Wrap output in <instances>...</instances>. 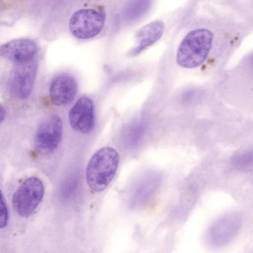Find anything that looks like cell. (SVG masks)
Returning <instances> with one entry per match:
<instances>
[{"mask_svg": "<svg viewBox=\"0 0 253 253\" xmlns=\"http://www.w3.org/2000/svg\"><path fill=\"white\" fill-rule=\"evenodd\" d=\"M119 155L111 147L96 151L89 160L85 170L86 183L96 192L104 190L114 177L119 164Z\"/></svg>", "mask_w": 253, "mask_h": 253, "instance_id": "cell-1", "label": "cell"}, {"mask_svg": "<svg viewBox=\"0 0 253 253\" xmlns=\"http://www.w3.org/2000/svg\"><path fill=\"white\" fill-rule=\"evenodd\" d=\"M213 34L206 29L190 32L181 42L177 52L176 62L183 68L191 69L202 64L212 46Z\"/></svg>", "mask_w": 253, "mask_h": 253, "instance_id": "cell-2", "label": "cell"}, {"mask_svg": "<svg viewBox=\"0 0 253 253\" xmlns=\"http://www.w3.org/2000/svg\"><path fill=\"white\" fill-rule=\"evenodd\" d=\"M42 181L37 177L26 178L18 187L12 198L14 211L20 216L31 214L37 208L44 195Z\"/></svg>", "mask_w": 253, "mask_h": 253, "instance_id": "cell-3", "label": "cell"}, {"mask_svg": "<svg viewBox=\"0 0 253 253\" xmlns=\"http://www.w3.org/2000/svg\"><path fill=\"white\" fill-rule=\"evenodd\" d=\"M106 16L102 11L93 9H81L72 15L69 21L71 33L80 39L92 38L102 30Z\"/></svg>", "mask_w": 253, "mask_h": 253, "instance_id": "cell-4", "label": "cell"}, {"mask_svg": "<svg viewBox=\"0 0 253 253\" xmlns=\"http://www.w3.org/2000/svg\"><path fill=\"white\" fill-rule=\"evenodd\" d=\"M14 63L8 77V88L12 96L23 99L28 97L32 91L37 64L35 59Z\"/></svg>", "mask_w": 253, "mask_h": 253, "instance_id": "cell-5", "label": "cell"}, {"mask_svg": "<svg viewBox=\"0 0 253 253\" xmlns=\"http://www.w3.org/2000/svg\"><path fill=\"white\" fill-rule=\"evenodd\" d=\"M63 125L60 118L53 115L39 125L35 135V147L42 155L52 153L58 146L62 136Z\"/></svg>", "mask_w": 253, "mask_h": 253, "instance_id": "cell-6", "label": "cell"}, {"mask_svg": "<svg viewBox=\"0 0 253 253\" xmlns=\"http://www.w3.org/2000/svg\"><path fill=\"white\" fill-rule=\"evenodd\" d=\"M69 120L72 128L76 131L87 133L94 125V111L92 100L82 96L71 109Z\"/></svg>", "mask_w": 253, "mask_h": 253, "instance_id": "cell-7", "label": "cell"}, {"mask_svg": "<svg viewBox=\"0 0 253 253\" xmlns=\"http://www.w3.org/2000/svg\"><path fill=\"white\" fill-rule=\"evenodd\" d=\"M77 90V83L73 76L67 74H59L50 82V99L55 105H66L74 99Z\"/></svg>", "mask_w": 253, "mask_h": 253, "instance_id": "cell-8", "label": "cell"}, {"mask_svg": "<svg viewBox=\"0 0 253 253\" xmlns=\"http://www.w3.org/2000/svg\"><path fill=\"white\" fill-rule=\"evenodd\" d=\"M240 225V218L236 214H228L220 217L209 230L210 242L216 246L226 244L237 234Z\"/></svg>", "mask_w": 253, "mask_h": 253, "instance_id": "cell-9", "label": "cell"}, {"mask_svg": "<svg viewBox=\"0 0 253 253\" xmlns=\"http://www.w3.org/2000/svg\"><path fill=\"white\" fill-rule=\"evenodd\" d=\"M37 50V45L34 41L18 39L2 45L0 48V55L14 63H19L34 59Z\"/></svg>", "mask_w": 253, "mask_h": 253, "instance_id": "cell-10", "label": "cell"}, {"mask_svg": "<svg viewBox=\"0 0 253 253\" xmlns=\"http://www.w3.org/2000/svg\"><path fill=\"white\" fill-rule=\"evenodd\" d=\"M165 25L161 21H154L140 28L136 33V44L129 52L133 56L138 54L147 47L152 45L162 36Z\"/></svg>", "mask_w": 253, "mask_h": 253, "instance_id": "cell-11", "label": "cell"}, {"mask_svg": "<svg viewBox=\"0 0 253 253\" xmlns=\"http://www.w3.org/2000/svg\"><path fill=\"white\" fill-rule=\"evenodd\" d=\"M152 178L150 177V178H146V181H143L141 185L138 187L135 193V194H136V200L137 198L139 200L140 198V200H144V199L145 200L146 198H148L149 195L151 194L150 193L153 192V188H155L157 183H156V180L153 181Z\"/></svg>", "mask_w": 253, "mask_h": 253, "instance_id": "cell-12", "label": "cell"}, {"mask_svg": "<svg viewBox=\"0 0 253 253\" xmlns=\"http://www.w3.org/2000/svg\"><path fill=\"white\" fill-rule=\"evenodd\" d=\"M0 228H4L7 224L9 213L7 206L4 196L0 191Z\"/></svg>", "mask_w": 253, "mask_h": 253, "instance_id": "cell-13", "label": "cell"}, {"mask_svg": "<svg viewBox=\"0 0 253 253\" xmlns=\"http://www.w3.org/2000/svg\"><path fill=\"white\" fill-rule=\"evenodd\" d=\"M0 120L1 123L4 120L5 116V111L4 108L1 105L0 106Z\"/></svg>", "mask_w": 253, "mask_h": 253, "instance_id": "cell-14", "label": "cell"}, {"mask_svg": "<svg viewBox=\"0 0 253 253\" xmlns=\"http://www.w3.org/2000/svg\"><path fill=\"white\" fill-rule=\"evenodd\" d=\"M250 60L252 65L253 66V53L251 55Z\"/></svg>", "mask_w": 253, "mask_h": 253, "instance_id": "cell-15", "label": "cell"}]
</instances>
